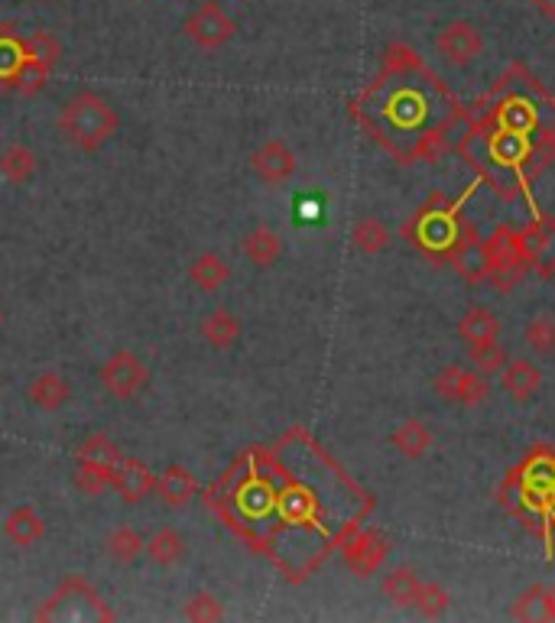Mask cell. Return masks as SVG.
Segmentation results:
<instances>
[{
	"instance_id": "4dcf8cb0",
	"label": "cell",
	"mask_w": 555,
	"mask_h": 623,
	"mask_svg": "<svg viewBox=\"0 0 555 623\" xmlns=\"http://www.w3.org/2000/svg\"><path fill=\"white\" fill-rule=\"evenodd\" d=\"M23 43H26V56L40 59L49 69H56V63L63 59V43L49 30H33Z\"/></svg>"
},
{
	"instance_id": "ffe728a7",
	"label": "cell",
	"mask_w": 555,
	"mask_h": 623,
	"mask_svg": "<svg viewBox=\"0 0 555 623\" xmlns=\"http://www.w3.org/2000/svg\"><path fill=\"white\" fill-rule=\"evenodd\" d=\"M36 169H40V159H36V153H33L30 146H23V143H13V146H7V149L0 153V176H3L7 182H13V186L33 182Z\"/></svg>"
},
{
	"instance_id": "52a82bcc",
	"label": "cell",
	"mask_w": 555,
	"mask_h": 623,
	"mask_svg": "<svg viewBox=\"0 0 555 623\" xmlns=\"http://www.w3.org/2000/svg\"><path fill=\"white\" fill-rule=\"evenodd\" d=\"M432 390L439 393V400L452 403V407H478L487 400V380L481 370L475 367H442L432 380Z\"/></svg>"
},
{
	"instance_id": "d6986e66",
	"label": "cell",
	"mask_w": 555,
	"mask_h": 623,
	"mask_svg": "<svg viewBox=\"0 0 555 623\" xmlns=\"http://www.w3.org/2000/svg\"><path fill=\"white\" fill-rule=\"evenodd\" d=\"M282 254V241L274 227H254L247 237H244V257L257 267V270H270Z\"/></svg>"
},
{
	"instance_id": "d590c367",
	"label": "cell",
	"mask_w": 555,
	"mask_h": 623,
	"mask_svg": "<svg viewBox=\"0 0 555 623\" xmlns=\"http://www.w3.org/2000/svg\"><path fill=\"white\" fill-rule=\"evenodd\" d=\"M536 3V10L546 16V20H555V0H533Z\"/></svg>"
},
{
	"instance_id": "e0dca14e",
	"label": "cell",
	"mask_w": 555,
	"mask_h": 623,
	"mask_svg": "<svg viewBox=\"0 0 555 623\" xmlns=\"http://www.w3.org/2000/svg\"><path fill=\"white\" fill-rule=\"evenodd\" d=\"M153 493H159V500H163L166 507H186V503L196 500L199 481H196V475H192L189 468L169 465V468L156 478V490H153Z\"/></svg>"
},
{
	"instance_id": "4316f807",
	"label": "cell",
	"mask_w": 555,
	"mask_h": 623,
	"mask_svg": "<svg viewBox=\"0 0 555 623\" xmlns=\"http://www.w3.org/2000/svg\"><path fill=\"white\" fill-rule=\"evenodd\" d=\"M419 578L413 568H397L384 578V598L397 608H413L417 604V591H419Z\"/></svg>"
},
{
	"instance_id": "6da1fadb",
	"label": "cell",
	"mask_w": 555,
	"mask_h": 623,
	"mask_svg": "<svg viewBox=\"0 0 555 623\" xmlns=\"http://www.w3.org/2000/svg\"><path fill=\"white\" fill-rule=\"evenodd\" d=\"M59 131L81 153H98L104 143L118 137L121 131V114L108 98L98 91H78L59 111Z\"/></svg>"
},
{
	"instance_id": "1f68e13d",
	"label": "cell",
	"mask_w": 555,
	"mask_h": 623,
	"mask_svg": "<svg viewBox=\"0 0 555 623\" xmlns=\"http://www.w3.org/2000/svg\"><path fill=\"white\" fill-rule=\"evenodd\" d=\"M452 604V594L439 585V581H419L417 591V608L422 618H442Z\"/></svg>"
},
{
	"instance_id": "4fadbf2b",
	"label": "cell",
	"mask_w": 555,
	"mask_h": 623,
	"mask_svg": "<svg viewBox=\"0 0 555 623\" xmlns=\"http://www.w3.org/2000/svg\"><path fill=\"white\" fill-rule=\"evenodd\" d=\"M111 487L121 493L124 503H140L156 490V475L149 471V465H143L137 458H121V465L114 468Z\"/></svg>"
},
{
	"instance_id": "8992f818",
	"label": "cell",
	"mask_w": 555,
	"mask_h": 623,
	"mask_svg": "<svg viewBox=\"0 0 555 623\" xmlns=\"http://www.w3.org/2000/svg\"><path fill=\"white\" fill-rule=\"evenodd\" d=\"M435 49L439 56L455 66V69H468L481 53H485V36L471 20H452L439 30L435 36Z\"/></svg>"
},
{
	"instance_id": "7c38bea8",
	"label": "cell",
	"mask_w": 555,
	"mask_h": 623,
	"mask_svg": "<svg viewBox=\"0 0 555 623\" xmlns=\"http://www.w3.org/2000/svg\"><path fill=\"white\" fill-rule=\"evenodd\" d=\"M500 383H503V390L510 393L513 403H530L543 390V370L526 357H513V360L503 364Z\"/></svg>"
},
{
	"instance_id": "5b68a950",
	"label": "cell",
	"mask_w": 555,
	"mask_h": 623,
	"mask_svg": "<svg viewBox=\"0 0 555 623\" xmlns=\"http://www.w3.org/2000/svg\"><path fill=\"white\" fill-rule=\"evenodd\" d=\"M98 380H101V387H104L114 400H134V397H140V393L146 390V383H149V367H146V360L137 357L134 351H114V354L101 364Z\"/></svg>"
},
{
	"instance_id": "7402d4cb",
	"label": "cell",
	"mask_w": 555,
	"mask_h": 623,
	"mask_svg": "<svg viewBox=\"0 0 555 623\" xmlns=\"http://www.w3.org/2000/svg\"><path fill=\"white\" fill-rule=\"evenodd\" d=\"M458 335L465 345H481V342H497L500 335V322L487 305H471L462 319H458Z\"/></svg>"
},
{
	"instance_id": "836d02e7",
	"label": "cell",
	"mask_w": 555,
	"mask_h": 623,
	"mask_svg": "<svg viewBox=\"0 0 555 623\" xmlns=\"http://www.w3.org/2000/svg\"><path fill=\"white\" fill-rule=\"evenodd\" d=\"M182 614H186V621L192 623L224 621V608H221V601H218L214 594H196V598H189L186 608H182Z\"/></svg>"
},
{
	"instance_id": "44dd1931",
	"label": "cell",
	"mask_w": 555,
	"mask_h": 623,
	"mask_svg": "<svg viewBox=\"0 0 555 623\" xmlns=\"http://www.w3.org/2000/svg\"><path fill=\"white\" fill-rule=\"evenodd\" d=\"M202 338H206L211 347H218V351L237 345V338H241V322H237V315H234L231 309H224V305L206 312V319H202Z\"/></svg>"
},
{
	"instance_id": "f1b7e54d",
	"label": "cell",
	"mask_w": 555,
	"mask_h": 623,
	"mask_svg": "<svg viewBox=\"0 0 555 623\" xmlns=\"http://www.w3.org/2000/svg\"><path fill=\"white\" fill-rule=\"evenodd\" d=\"M23 36L10 26V23H3L0 26V85H7V78L16 71L20 66V59H23Z\"/></svg>"
},
{
	"instance_id": "e575fe53",
	"label": "cell",
	"mask_w": 555,
	"mask_h": 623,
	"mask_svg": "<svg viewBox=\"0 0 555 623\" xmlns=\"http://www.w3.org/2000/svg\"><path fill=\"white\" fill-rule=\"evenodd\" d=\"M279 507H282V516H286V520H306V516L312 513V503H309V497H306L302 490L286 493Z\"/></svg>"
},
{
	"instance_id": "f546056e",
	"label": "cell",
	"mask_w": 555,
	"mask_h": 623,
	"mask_svg": "<svg viewBox=\"0 0 555 623\" xmlns=\"http://www.w3.org/2000/svg\"><path fill=\"white\" fill-rule=\"evenodd\" d=\"M526 345L533 347L536 354H553L555 351V315L553 312H540L526 322V332H523Z\"/></svg>"
},
{
	"instance_id": "ac0fdd59",
	"label": "cell",
	"mask_w": 555,
	"mask_h": 623,
	"mask_svg": "<svg viewBox=\"0 0 555 623\" xmlns=\"http://www.w3.org/2000/svg\"><path fill=\"white\" fill-rule=\"evenodd\" d=\"M393 448L407 458V461H419L429 448H432V429L422 419H403L393 435H390Z\"/></svg>"
},
{
	"instance_id": "8fae6325",
	"label": "cell",
	"mask_w": 555,
	"mask_h": 623,
	"mask_svg": "<svg viewBox=\"0 0 555 623\" xmlns=\"http://www.w3.org/2000/svg\"><path fill=\"white\" fill-rule=\"evenodd\" d=\"M387 555H390V546H387V539L380 533H360L345 546L347 568L357 578H370L377 568H384Z\"/></svg>"
},
{
	"instance_id": "30bf717a",
	"label": "cell",
	"mask_w": 555,
	"mask_h": 623,
	"mask_svg": "<svg viewBox=\"0 0 555 623\" xmlns=\"http://www.w3.org/2000/svg\"><path fill=\"white\" fill-rule=\"evenodd\" d=\"M520 244H523L526 264H530L540 277H555V218L536 221L530 231L520 234Z\"/></svg>"
},
{
	"instance_id": "83f0119b",
	"label": "cell",
	"mask_w": 555,
	"mask_h": 623,
	"mask_svg": "<svg viewBox=\"0 0 555 623\" xmlns=\"http://www.w3.org/2000/svg\"><path fill=\"white\" fill-rule=\"evenodd\" d=\"M143 553H146V539L140 536L137 530H131V526H118V530L108 536V555H111L114 561H121V565L137 561Z\"/></svg>"
},
{
	"instance_id": "d6a6232c",
	"label": "cell",
	"mask_w": 555,
	"mask_h": 623,
	"mask_svg": "<svg viewBox=\"0 0 555 623\" xmlns=\"http://www.w3.org/2000/svg\"><path fill=\"white\" fill-rule=\"evenodd\" d=\"M468 357H471V367L481 370V374H500L503 364H507V354L497 342H481V345H468Z\"/></svg>"
},
{
	"instance_id": "ba28073f",
	"label": "cell",
	"mask_w": 555,
	"mask_h": 623,
	"mask_svg": "<svg viewBox=\"0 0 555 623\" xmlns=\"http://www.w3.org/2000/svg\"><path fill=\"white\" fill-rule=\"evenodd\" d=\"M452 267H455V274L465 279L468 286H481V282H487V274H490V251H487V241H481V237L475 234V227H465V234L455 241Z\"/></svg>"
},
{
	"instance_id": "277c9868",
	"label": "cell",
	"mask_w": 555,
	"mask_h": 623,
	"mask_svg": "<svg viewBox=\"0 0 555 623\" xmlns=\"http://www.w3.org/2000/svg\"><path fill=\"white\" fill-rule=\"evenodd\" d=\"M182 33L189 36V43H196L199 49H221L227 46L234 36H237V23L234 16L214 3V0H206L199 3L186 20H182Z\"/></svg>"
},
{
	"instance_id": "5bb4252c",
	"label": "cell",
	"mask_w": 555,
	"mask_h": 623,
	"mask_svg": "<svg viewBox=\"0 0 555 623\" xmlns=\"http://www.w3.org/2000/svg\"><path fill=\"white\" fill-rule=\"evenodd\" d=\"M26 400L36 410H43V413H56V410H63L71 400V383L63 374H56V370L36 374L30 380V387H26Z\"/></svg>"
},
{
	"instance_id": "cb8c5ba5",
	"label": "cell",
	"mask_w": 555,
	"mask_h": 623,
	"mask_svg": "<svg viewBox=\"0 0 555 623\" xmlns=\"http://www.w3.org/2000/svg\"><path fill=\"white\" fill-rule=\"evenodd\" d=\"M231 277V267L224 264L221 254H199L192 264H189V282L202 292H218Z\"/></svg>"
},
{
	"instance_id": "d4e9b609",
	"label": "cell",
	"mask_w": 555,
	"mask_h": 623,
	"mask_svg": "<svg viewBox=\"0 0 555 623\" xmlns=\"http://www.w3.org/2000/svg\"><path fill=\"white\" fill-rule=\"evenodd\" d=\"M351 241H354V247H357L360 254L374 257V254H384V251L390 247V227H387L380 218L367 214V218H360V221L354 224Z\"/></svg>"
},
{
	"instance_id": "2e32d148",
	"label": "cell",
	"mask_w": 555,
	"mask_h": 623,
	"mask_svg": "<svg viewBox=\"0 0 555 623\" xmlns=\"http://www.w3.org/2000/svg\"><path fill=\"white\" fill-rule=\"evenodd\" d=\"M513 621L555 623V585H533L510 604Z\"/></svg>"
},
{
	"instance_id": "9c48e42d",
	"label": "cell",
	"mask_w": 555,
	"mask_h": 623,
	"mask_svg": "<svg viewBox=\"0 0 555 623\" xmlns=\"http://www.w3.org/2000/svg\"><path fill=\"white\" fill-rule=\"evenodd\" d=\"M251 169L257 173L260 182L267 186H282L296 176V153L282 143V140H267L264 146L254 149L251 156Z\"/></svg>"
},
{
	"instance_id": "7a4b0ae2",
	"label": "cell",
	"mask_w": 555,
	"mask_h": 623,
	"mask_svg": "<svg viewBox=\"0 0 555 623\" xmlns=\"http://www.w3.org/2000/svg\"><path fill=\"white\" fill-rule=\"evenodd\" d=\"M121 465L118 445L104 432H91L75 448V485L81 493L98 497L114 481V468Z\"/></svg>"
},
{
	"instance_id": "484cf974",
	"label": "cell",
	"mask_w": 555,
	"mask_h": 623,
	"mask_svg": "<svg viewBox=\"0 0 555 623\" xmlns=\"http://www.w3.org/2000/svg\"><path fill=\"white\" fill-rule=\"evenodd\" d=\"M146 555L159 565V568H173L186 558V539L176 533V530H156L149 539H146Z\"/></svg>"
},
{
	"instance_id": "8d00e7d4",
	"label": "cell",
	"mask_w": 555,
	"mask_h": 623,
	"mask_svg": "<svg viewBox=\"0 0 555 623\" xmlns=\"http://www.w3.org/2000/svg\"><path fill=\"white\" fill-rule=\"evenodd\" d=\"M0 329H3V309H0Z\"/></svg>"
},
{
	"instance_id": "603a6c76",
	"label": "cell",
	"mask_w": 555,
	"mask_h": 623,
	"mask_svg": "<svg viewBox=\"0 0 555 623\" xmlns=\"http://www.w3.org/2000/svg\"><path fill=\"white\" fill-rule=\"evenodd\" d=\"M23 46H26V43H23ZM49 75H53L49 66H43L40 59L26 56V49H23L20 66H16V71L7 78V88H10V91H16V94H23V98H33V94H40V91L46 88Z\"/></svg>"
},
{
	"instance_id": "3957f363",
	"label": "cell",
	"mask_w": 555,
	"mask_h": 623,
	"mask_svg": "<svg viewBox=\"0 0 555 623\" xmlns=\"http://www.w3.org/2000/svg\"><path fill=\"white\" fill-rule=\"evenodd\" d=\"M487 251H490V274L487 282L497 289V292H510L523 274H526V254H523V244H520V234L510 231V227H497L493 237H487Z\"/></svg>"
},
{
	"instance_id": "9a60e30c",
	"label": "cell",
	"mask_w": 555,
	"mask_h": 623,
	"mask_svg": "<svg viewBox=\"0 0 555 623\" xmlns=\"http://www.w3.org/2000/svg\"><path fill=\"white\" fill-rule=\"evenodd\" d=\"M3 536L13 543V546H20V549H30V546H36L43 536H46V520L33 510V507H13L10 513H7V520H3Z\"/></svg>"
}]
</instances>
